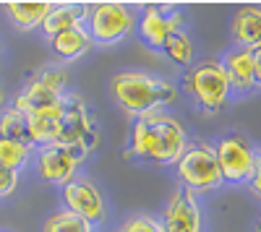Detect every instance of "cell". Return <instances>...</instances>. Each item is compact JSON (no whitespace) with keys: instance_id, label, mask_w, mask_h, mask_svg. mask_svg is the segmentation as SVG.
<instances>
[{"instance_id":"1","label":"cell","mask_w":261,"mask_h":232,"mask_svg":"<svg viewBox=\"0 0 261 232\" xmlns=\"http://www.w3.org/2000/svg\"><path fill=\"white\" fill-rule=\"evenodd\" d=\"M188 146L186 125L170 112H149L134 120L125 146L128 159H144L154 164H175Z\"/></svg>"},{"instance_id":"2","label":"cell","mask_w":261,"mask_h":232,"mask_svg":"<svg viewBox=\"0 0 261 232\" xmlns=\"http://www.w3.org/2000/svg\"><path fill=\"white\" fill-rule=\"evenodd\" d=\"M110 94L125 115L141 118L175 102L178 86L172 81L162 76H151L146 71H120L110 78Z\"/></svg>"},{"instance_id":"3","label":"cell","mask_w":261,"mask_h":232,"mask_svg":"<svg viewBox=\"0 0 261 232\" xmlns=\"http://www.w3.org/2000/svg\"><path fill=\"white\" fill-rule=\"evenodd\" d=\"M58 143L73 149L81 159L89 157L99 146V125L84 102L81 94L68 92L63 97V115H60V138Z\"/></svg>"},{"instance_id":"4","label":"cell","mask_w":261,"mask_h":232,"mask_svg":"<svg viewBox=\"0 0 261 232\" xmlns=\"http://www.w3.org/2000/svg\"><path fill=\"white\" fill-rule=\"evenodd\" d=\"M68 94V71L63 66H42L21 89L13 99L11 107L24 112L27 118L42 110H50L55 104H60V99Z\"/></svg>"},{"instance_id":"5","label":"cell","mask_w":261,"mask_h":232,"mask_svg":"<svg viewBox=\"0 0 261 232\" xmlns=\"http://www.w3.org/2000/svg\"><path fill=\"white\" fill-rule=\"evenodd\" d=\"M175 167H178L183 188H188L193 193L217 191L225 183L222 172H220V162H217V152L206 141L188 143L186 152L180 154V159L175 162Z\"/></svg>"},{"instance_id":"6","label":"cell","mask_w":261,"mask_h":232,"mask_svg":"<svg viewBox=\"0 0 261 232\" xmlns=\"http://www.w3.org/2000/svg\"><path fill=\"white\" fill-rule=\"evenodd\" d=\"M186 86L206 115L220 112L232 92L222 60H201L199 66H193L186 73Z\"/></svg>"},{"instance_id":"7","label":"cell","mask_w":261,"mask_h":232,"mask_svg":"<svg viewBox=\"0 0 261 232\" xmlns=\"http://www.w3.org/2000/svg\"><path fill=\"white\" fill-rule=\"evenodd\" d=\"M136 29V13L123 3L89 6V34L97 45H115Z\"/></svg>"},{"instance_id":"8","label":"cell","mask_w":261,"mask_h":232,"mask_svg":"<svg viewBox=\"0 0 261 232\" xmlns=\"http://www.w3.org/2000/svg\"><path fill=\"white\" fill-rule=\"evenodd\" d=\"M225 183H251L256 167V149L241 133H230L214 146Z\"/></svg>"},{"instance_id":"9","label":"cell","mask_w":261,"mask_h":232,"mask_svg":"<svg viewBox=\"0 0 261 232\" xmlns=\"http://www.w3.org/2000/svg\"><path fill=\"white\" fill-rule=\"evenodd\" d=\"M63 204L68 212L79 214L89 224H102L107 219V204L102 191L84 178H73L71 183L63 185Z\"/></svg>"},{"instance_id":"10","label":"cell","mask_w":261,"mask_h":232,"mask_svg":"<svg viewBox=\"0 0 261 232\" xmlns=\"http://www.w3.org/2000/svg\"><path fill=\"white\" fill-rule=\"evenodd\" d=\"M160 222H162L165 232H204L201 206L196 201V193L180 185L165 204Z\"/></svg>"},{"instance_id":"11","label":"cell","mask_w":261,"mask_h":232,"mask_svg":"<svg viewBox=\"0 0 261 232\" xmlns=\"http://www.w3.org/2000/svg\"><path fill=\"white\" fill-rule=\"evenodd\" d=\"M84 159L68 149L63 143H47V146H39L37 149V175L53 183V185H65L76 178V170Z\"/></svg>"},{"instance_id":"12","label":"cell","mask_w":261,"mask_h":232,"mask_svg":"<svg viewBox=\"0 0 261 232\" xmlns=\"http://www.w3.org/2000/svg\"><path fill=\"white\" fill-rule=\"evenodd\" d=\"M183 29V11L167 8V6H144L141 21H139V34L149 47L162 50L165 39Z\"/></svg>"},{"instance_id":"13","label":"cell","mask_w":261,"mask_h":232,"mask_svg":"<svg viewBox=\"0 0 261 232\" xmlns=\"http://www.w3.org/2000/svg\"><path fill=\"white\" fill-rule=\"evenodd\" d=\"M232 39L241 50H261V8L256 6H243L232 16Z\"/></svg>"},{"instance_id":"14","label":"cell","mask_w":261,"mask_h":232,"mask_svg":"<svg viewBox=\"0 0 261 232\" xmlns=\"http://www.w3.org/2000/svg\"><path fill=\"white\" fill-rule=\"evenodd\" d=\"M60 115H63V99L60 104L50 110H42V112H34L29 115V143L34 149L39 146H47V143H58L60 138Z\"/></svg>"},{"instance_id":"15","label":"cell","mask_w":261,"mask_h":232,"mask_svg":"<svg viewBox=\"0 0 261 232\" xmlns=\"http://www.w3.org/2000/svg\"><path fill=\"white\" fill-rule=\"evenodd\" d=\"M227 81H230V89L235 92H251L256 86V76H253V52L251 50H241L235 47L225 55L222 60Z\"/></svg>"},{"instance_id":"16","label":"cell","mask_w":261,"mask_h":232,"mask_svg":"<svg viewBox=\"0 0 261 232\" xmlns=\"http://www.w3.org/2000/svg\"><path fill=\"white\" fill-rule=\"evenodd\" d=\"M89 18V6L84 3H60L53 6V11L47 13V18L42 21V32L50 37L65 32V29H73V26H84V21Z\"/></svg>"},{"instance_id":"17","label":"cell","mask_w":261,"mask_h":232,"mask_svg":"<svg viewBox=\"0 0 261 232\" xmlns=\"http://www.w3.org/2000/svg\"><path fill=\"white\" fill-rule=\"evenodd\" d=\"M50 47L60 60H79L94 47V42H92L89 29L73 26V29H65V32L50 37Z\"/></svg>"},{"instance_id":"18","label":"cell","mask_w":261,"mask_h":232,"mask_svg":"<svg viewBox=\"0 0 261 232\" xmlns=\"http://www.w3.org/2000/svg\"><path fill=\"white\" fill-rule=\"evenodd\" d=\"M55 3H6V16L18 32L42 29V21L47 18Z\"/></svg>"},{"instance_id":"19","label":"cell","mask_w":261,"mask_h":232,"mask_svg":"<svg viewBox=\"0 0 261 232\" xmlns=\"http://www.w3.org/2000/svg\"><path fill=\"white\" fill-rule=\"evenodd\" d=\"M34 154V146L24 141H13V138H0V167L13 172H21L29 164Z\"/></svg>"},{"instance_id":"20","label":"cell","mask_w":261,"mask_h":232,"mask_svg":"<svg viewBox=\"0 0 261 232\" xmlns=\"http://www.w3.org/2000/svg\"><path fill=\"white\" fill-rule=\"evenodd\" d=\"M162 52H165L172 63H175V66L188 68L191 63H193V42H191V37H188L183 29H178V32H172V34L165 39Z\"/></svg>"},{"instance_id":"21","label":"cell","mask_w":261,"mask_h":232,"mask_svg":"<svg viewBox=\"0 0 261 232\" xmlns=\"http://www.w3.org/2000/svg\"><path fill=\"white\" fill-rule=\"evenodd\" d=\"M0 138H13L29 143V120L24 112H18L13 107L0 112Z\"/></svg>"},{"instance_id":"22","label":"cell","mask_w":261,"mask_h":232,"mask_svg":"<svg viewBox=\"0 0 261 232\" xmlns=\"http://www.w3.org/2000/svg\"><path fill=\"white\" fill-rule=\"evenodd\" d=\"M42 232H94V224H89L79 214L68 212V209H60L53 217H47Z\"/></svg>"},{"instance_id":"23","label":"cell","mask_w":261,"mask_h":232,"mask_svg":"<svg viewBox=\"0 0 261 232\" xmlns=\"http://www.w3.org/2000/svg\"><path fill=\"white\" fill-rule=\"evenodd\" d=\"M115 232H165V227H162L160 219L149 217V214H134V217H128Z\"/></svg>"},{"instance_id":"24","label":"cell","mask_w":261,"mask_h":232,"mask_svg":"<svg viewBox=\"0 0 261 232\" xmlns=\"http://www.w3.org/2000/svg\"><path fill=\"white\" fill-rule=\"evenodd\" d=\"M16 188H18V172L0 167V198L13 196V193H16Z\"/></svg>"},{"instance_id":"25","label":"cell","mask_w":261,"mask_h":232,"mask_svg":"<svg viewBox=\"0 0 261 232\" xmlns=\"http://www.w3.org/2000/svg\"><path fill=\"white\" fill-rule=\"evenodd\" d=\"M253 193L261 198V149H256V167H253V178H251Z\"/></svg>"},{"instance_id":"26","label":"cell","mask_w":261,"mask_h":232,"mask_svg":"<svg viewBox=\"0 0 261 232\" xmlns=\"http://www.w3.org/2000/svg\"><path fill=\"white\" fill-rule=\"evenodd\" d=\"M253 76H256V86H261V50L253 52Z\"/></svg>"},{"instance_id":"27","label":"cell","mask_w":261,"mask_h":232,"mask_svg":"<svg viewBox=\"0 0 261 232\" xmlns=\"http://www.w3.org/2000/svg\"><path fill=\"white\" fill-rule=\"evenodd\" d=\"M3 104H6V89L0 86V112H3Z\"/></svg>"},{"instance_id":"28","label":"cell","mask_w":261,"mask_h":232,"mask_svg":"<svg viewBox=\"0 0 261 232\" xmlns=\"http://www.w3.org/2000/svg\"><path fill=\"white\" fill-rule=\"evenodd\" d=\"M256 232H261V219H258V222H256Z\"/></svg>"},{"instance_id":"29","label":"cell","mask_w":261,"mask_h":232,"mask_svg":"<svg viewBox=\"0 0 261 232\" xmlns=\"http://www.w3.org/2000/svg\"><path fill=\"white\" fill-rule=\"evenodd\" d=\"M0 52H3V47H0Z\"/></svg>"}]
</instances>
